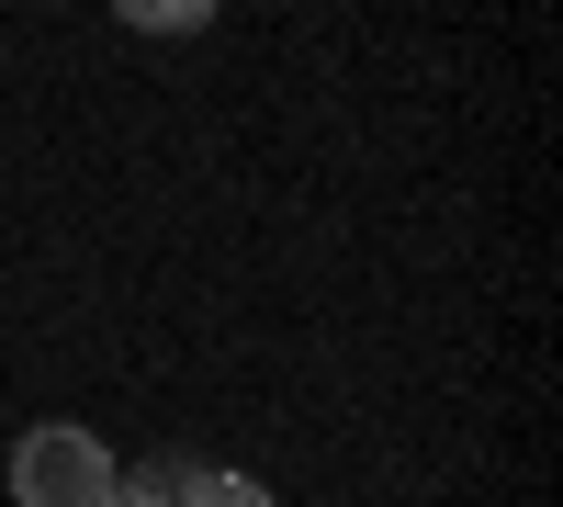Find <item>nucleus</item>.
I'll use <instances>...</instances> for the list:
<instances>
[{
    "label": "nucleus",
    "mask_w": 563,
    "mask_h": 507,
    "mask_svg": "<svg viewBox=\"0 0 563 507\" xmlns=\"http://www.w3.org/2000/svg\"><path fill=\"white\" fill-rule=\"evenodd\" d=\"M113 507H158V496H135V485H124V474H113Z\"/></svg>",
    "instance_id": "nucleus-4"
},
{
    "label": "nucleus",
    "mask_w": 563,
    "mask_h": 507,
    "mask_svg": "<svg viewBox=\"0 0 563 507\" xmlns=\"http://www.w3.org/2000/svg\"><path fill=\"white\" fill-rule=\"evenodd\" d=\"M113 474H124V463H113L79 418H45V429L12 440V496H23V507H113Z\"/></svg>",
    "instance_id": "nucleus-1"
},
{
    "label": "nucleus",
    "mask_w": 563,
    "mask_h": 507,
    "mask_svg": "<svg viewBox=\"0 0 563 507\" xmlns=\"http://www.w3.org/2000/svg\"><path fill=\"white\" fill-rule=\"evenodd\" d=\"M169 507H282V496H271L260 474H214V463H180Z\"/></svg>",
    "instance_id": "nucleus-2"
},
{
    "label": "nucleus",
    "mask_w": 563,
    "mask_h": 507,
    "mask_svg": "<svg viewBox=\"0 0 563 507\" xmlns=\"http://www.w3.org/2000/svg\"><path fill=\"white\" fill-rule=\"evenodd\" d=\"M113 23H135V34H203L214 0H113Z\"/></svg>",
    "instance_id": "nucleus-3"
}]
</instances>
